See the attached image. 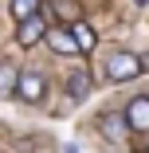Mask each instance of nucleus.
<instances>
[{"label":"nucleus","mask_w":149,"mask_h":153,"mask_svg":"<svg viewBox=\"0 0 149 153\" xmlns=\"http://www.w3.org/2000/svg\"><path fill=\"white\" fill-rule=\"evenodd\" d=\"M12 90H16V98H20V102H39V98L47 94V79H43L39 71H20Z\"/></svg>","instance_id":"obj_1"},{"label":"nucleus","mask_w":149,"mask_h":153,"mask_svg":"<svg viewBox=\"0 0 149 153\" xmlns=\"http://www.w3.org/2000/svg\"><path fill=\"white\" fill-rule=\"evenodd\" d=\"M106 75H110L114 82L137 79V75H141V59H137V55H130V51H118V55H110V63H106Z\"/></svg>","instance_id":"obj_2"},{"label":"nucleus","mask_w":149,"mask_h":153,"mask_svg":"<svg viewBox=\"0 0 149 153\" xmlns=\"http://www.w3.org/2000/svg\"><path fill=\"white\" fill-rule=\"evenodd\" d=\"M43 36H47V20H43L39 12L16 24V43H20V47H36V43H39Z\"/></svg>","instance_id":"obj_3"},{"label":"nucleus","mask_w":149,"mask_h":153,"mask_svg":"<svg viewBox=\"0 0 149 153\" xmlns=\"http://www.w3.org/2000/svg\"><path fill=\"white\" fill-rule=\"evenodd\" d=\"M126 126H130L133 134H149V94L130 98V106H126Z\"/></svg>","instance_id":"obj_4"},{"label":"nucleus","mask_w":149,"mask_h":153,"mask_svg":"<svg viewBox=\"0 0 149 153\" xmlns=\"http://www.w3.org/2000/svg\"><path fill=\"white\" fill-rule=\"evenodd\" d=\"M43 39L51 43V51H55V55H82V51H79V43H75V36L67 32L63 24L47 27V36H43Z\"/></svg>","instance_id":"obj_5"},{"label":"nucleus","mask_w":149,"mask_h":153,"mask_svg":"<svg viewBox=\"0 0 149 153\" xmlns=\"http://www.w3.org/2000/svg\"><path fill=\"white\" fill-rule=\"evenodd\" d=\"M98 130H102L106 141H126V137H130L126 114H102V118H98Z\"/></svg>","instance_id":"obj_6"},{"label":"nucleus","mask_w":149,"mask_h":153,"mask_svg":"<svg viewBox=\"0 0 149 153\" xmlns=\"http://www.w3.org/2000/svg\"><path fill=\"white\" fill-rule=\"evenodd\" d=\"M67 94H71L75 102H82L86 94H90V79H86V71H71V75H67Z\"/></svg>","instance_id":"obj_7"},{"label":"nucleus","mask_w":149,"mask_h":153,"mask_svg":"<svg viewBox=\"0 0 149 153\" xmlns=\"http://www.w3.org/2000/svg\"><path fill=\"white\" fill-rule=\"evenodd\" d=\"M71 36H75L79 51H90V47H94V32H90V27H86L82 20H75V24H71Z\"/></svg>","instance_id":"obj_8"},{"label":"nucleus","mask_w":149,"mask_h":153,"mask_svg":"<svg viewBox=\"0 0 149 153\" xmlns=\"http://www.w3.org/2000/svg\"><path fill=\"white\" fill-rule=\"evenodd\" d=\"M39 4H43V0H12V20L20 24V20H27V16H36Z\"/></svg>","instance_id":"obj_9"},{"label":"nucleus","mask_w":149,"mask_h":153,"mask_svg":"<svg viewBox=\"0 0 149 153\" xmlns=\"http://www.w3.org/2000/svg\"><path fill=\"white\" fill-rule=\"evenodd\" d=\"M16 86V75L8 71V67H0V94H4V90H12Z\"/></svg>","instance_id":"obj_10"},{"label":"nucleus","mask_w":149,"mask_h":153,"mask_svg":"<svg viewBox=\"0 0 149 153\" xmlns=\"http://www.w3.org/2000/svg\"><path fill=\"white\" fill-rule=\"evenodd\" d=\"M141 71H149V59H141Z\"/></svg>","instance_id":"obj_11"},{"label":"nucleus","mask_w":149,"mask_h":153,"mask_svg":"<svg viewBox=\"0 0 149 153\" xmlns=\"http://www.w3.org/2000/svg\"><path fill=\"white\" fill-rule=\"evenodd\" d=\"M63 153H79V149H75V145H67V149H63Z\"/></svg>","instance_id":"obj_12"},{"label":"nucleus","mask_w":149,"mask_h":153,"mask_svg":"<svg viewBox=\"0 0 149 153\" xmlns=\"http://www.w3.org/2000/svg\"><path fill=\"white\" fill-rule=\"evenodd\" d=\"M133 4H149V0H133Z\"/></svg>","instance_id":"obj_13"}]
</instances>
